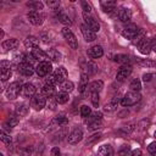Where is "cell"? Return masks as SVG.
Listing matches in <instances>:
<instances>
[{"label": "cell", "instance_id": "obj_1", "mask_svg": "<svg viewBox=\"0 0 156 156\" xmlns=\"http://www.w3.org/2000/svg\"><path fill=\"white\" fill-rule=\"evenodd\" d=\"M140 94L139 91H128L122 99H121V104L122 106H132L134 104H136L140 100Z\"/></svg>", "mask_w": 156, "mask_h": 156}, {"label": "cell", "instance_id": "obj_2", "mask_svg": "<svg viewBox=\"0 0 156 156\" xmlns=\"http://www.w3.org/2000/svg\"><path fill=\"white\" fill-rule=\"evenodd\" d=\"M22 90V85L20 82H12L7 88H6V98L10 100H13L18 96V94Z\"/></svg>", "mask_w": 156, "mask_h": 156}, {"label": "cell", "instance_id": "obj_3", "mask_svg": "<svg viewBox=\"0 0 156 156\" xmlns=\"http://www.w3.org/2000/svg\"><path fill=\"white\" fill-rule=\"evenodd\" d=\"M35 71H37V74L39 77H45V76H48V74L51 73L52 66H51V63L49 61L44 60V61H40L38 63V66L35 67Z\"/></svg>", "mask_w": 156, "mask_h": 156}, {"label": "cell", "instance_id": "obj_4", "mask_svg": "<svg viewBox=\"0 0 156 156\" xmlns=\"http://www.w3.org/2000/svg\"><path fill=\"white\" fill-rule=\"evenodd\" d=\"M62 35L65 37L66 41L68 43V45H69L72 49H77V48H78L77 38H76V35L72 33V30L68 29V27H63V28H62Z\"/></svg>", "mask_w": 156, "mask_h": 156}, {"label": "cell", "instance_id": "obj_5", "mask_svg": "<svg viewBox=\"0 0 156 156\" xmlns=\"http://www.w3.org/2000/svg\"><path fill=\"white\" fill-rule=\"evenodd\" d=\"M83 18H84V22H85V26L91 30V32H99L100 30V24H99V22L95 20V18H93L89 13H87V12H83Z\"/></svg>", "mask_w": 156, "mask_h": 156}, {"label": "cell", "instance_id": "obj_6", "mask_svg": "<svg viewBox=\"0 0 156 156\" xmlns=\"http://www.w3.org/2000/svg\"><path fill=\"white\" fill-rule=\"evenodd\" d=\"M83 139V130L80 128H76L74 130H72V133L68 135L67 140L69 144L74 145V144H78L80 140Z\"/></svg>", "mask_w": 156, "mask_h": 156}, {"label": "cell", "instance_id": "obj_7", "mask_svg": "<svg viewBox=\"0 0 156 156\" xmlns=\"http://www.w3.org/2000/svg\"><path fill=\"white\" fill-rule=\"evenodd\" d=\"M45 105H46V100H45V98L43 95H34L32 98V107L34 110L39 111L43 107H45Z\"/></svg>", "mask_w": 156, "mask_h": 156}, {"label": "cell", "instance_id": "obj_8", "mask_svg": "<svg viewBox=\"0 0 156 156\" xmlns=\"http://www.w3.org/2000/svg\"><path fill=\"white\" fill-rule=\"evenodd\" d=\"M130 72H132V67H130L129 65L122 66V67L118 69L117 74H116V79H117L118 82H123L126 78H128V76L130 74Z\"/></svg>", "mask_w": 156, "mask_h": 156}, {"label": "cell", "instance_id": "obj_9", "mask_svg": "<svg viewBox=\"0 0 156 156\" xmlns=\"http://www.w3.org/2000/svg\"><path fill=\"white\" fill-rule=\"evenodd\" d=\"M27 18H28V21H29L32 24H34V26H40V24L43 23V16L39 15L38 12H35V11L28 12V13H27Z\"/></svg>", "mask_w": 156, "mask_h": 156}, {"label": "cell", "instance_id": "obj_10", "mask_svg": "<svg viewBox=\"0 0 156 156\" xmlns=\"http://www.w3.org/2000/svg\"><path fill=\"white\" fill-rule=\"evenodd\" d=\"M18 71L21 74L26 76V77H30L34 73V68L32 65H28L26 62H22L21 65H18Z\"/></svg>", "mask_w": 156, "mask_h": 156}, {"label": "cell", "instance_id": "obj_11", "mask_svg": "<svg viewBox=\"0 0 156 156\" xmlns=\"http://www.w3.org/2000/svg\"><path fill=\"white\" fill-rule=\"evenodd\" d=\"M52 74H54L55 79H56L57 84H58V83L65 82V79H66V78H67V76H68V73H67V71H66V68H65V67H58V68H57Z\"/></svg>", "mask_w": 156, "mask_h": 156}, {"label": "cell", "instance_id": "obj_12", "mask_svg": "<svg viewBox=\"0 0 156 156\" xmlns=\"http://www.w3.org/2000/svg\"><path fill=\"white\" fill-rule=\"evenodd\" d=\"M138 28L135 27V26H130V27H127L126 29H123L122 30V35H123V38H126V39H134L135 38V35L138 34Z\"/></svg>", "mask_w": 156, "mask_h": 156}, {"label": "cell", "instance_id": "obj_13", "mask_svg": "<svg viewBox=\"0 0 156 156\" xmlns=\"http://www.w3.org/2000/svg\"><path fill=\"white\" fill-rule=\"evenodd\" d=\"M80 30H82V34H83V37H84V39H85L87 41H94V40L96 39L95 33L91 32L85 24H82V26H80Z\"/></svg>", "mask_w": 156, "mask_h": 156}, {"label": "cell", "instance_id": "obj_14", "mask_svg": "<svg viewBox=\"0 0 156 156\" xmlns=\"http://www.w3.org/2000/svg\"><path fill=\"white\" fill-rule=\"evenodd\" d=\"M22 94L27 98H33L35 95V87L32 84V83H26L23 87H22Z\"/></svg>", "mask_w": 156, "mask_h": 156}, {"label": "cell", "instance_id": "obj_15", "mask_svg": "<svg viewBox=\"0 0 156 156\" xmlns=\"http://www.w3.org/2000/svg\"><path fill=\"white\" fill-rule=\"evenodd\" d=\"M39 45V39L34 35H29L24 39V46L27 49H34V48H38Z\"/></svg>", "mask_w": 156, "mask_h": 156}, {"label": "cell", "instance_id": "obj_16", "mask_svg": "<svg viewBox=\"0 0 156 156\" xmlns=\"http://www.w3.org/2000/svg\"><path fill=\"white\" fill-rule=\"evenodd\" d=\"M98 156H113V149L111 145L105 144L101 145L98 150Z\"/></svg>", "mask_w": 156, "mask_h": 156}, {"label": "cell", "instance_id": "obj_17", "mask_svg": "<svg viewBox=\"0 0 156 156\" xmlns=\"http://www.w3.org/2000/svg\"><path fill=\"white\" fill-rule=\"evenodd\" d=\"M20 45V41L16 39V38H11V39H7L2 43V48L5 50H13V49H17Z\"/></svg>", "mask_w": 156, "mask_h": 156}, {"label": "cell", "instance_id": "obj_18", "mask_svg": "<svg viewBox=\"0 0 156 156\" xmlns=\"http://www.w3.org/2000/svg\"><path fill=\"white\" fill-rule=\"evenodd\" d=\"M118 18L121 22H129L132 18V12L129 9H121L118 12Z\"/></svg>", "mask_w": 156, "mask_h": 156}, {"label": "cell", "instance_id": "obj_19", "mask_svg": "<svg viewBox=\"0 0 156 156\" xmlns=\"http://www.w3.org/2000/svg\"><path fill=\"white\" fill-rule=\"evenodd\" d=\"M102 54H104V50H102V48L100 45H94V46H91L89 49V55L93 58H99V57L102 56Z\"/></svg>", "mask_w": 156, "mask_h": 156}, {"label": "cell", "instance_id": "obj_20", "mask_svg": "<svg viewBox=\"0 0 156 156\" xmlns=\"http://www.w3.org/2000/svg\"><path fill=\"white\" fill-rule=\"evenodd\" d=\"M102 88H104L102 80H94V82H91V83L88 85V89H89L91 93H98V94H99V91H101Z\"/></svg>", "mask_w": 156, "mask_h": 156}, {"label": "cell", "instance_id": "obj_21", "mask_svg": "<svg viewBox=\"0 0 156 156\" xmlns=\"http://www.w3.org/2000/svg\"><path fill=\"white\" fill-rule=\"evenodd\" d=\"M119 101H121V99L117 98V96H115L108 104H106V105L104 106V110H105L106 112H112V111H115V110L117 108V105H118Z\"/></svg>", "mask_w": 156, "mask_h": 156}, {"label": "cell", "instance_id": "obj_22", "mask_svg": "<svg viewBox=\"0 0 156 156\" xmlns=\"http://www.w3.org/2000/svg\"><path fill=\"white\" fill-rule=\"evenodd\" d=\"M56 16H57V18H58V21H60L61 23H63V24H66V26H71V24H72V21L69 20L68 15H66L62 10L56 11Z\"/></svg>", "mask_w": 156, "mask_h": 156}, {"label": "cell", "instance_id": "obj_23", "mask_svg": "<svg viewBox=\"0 0 156 156\" xmlns=\"http://www.w3.org/2000/svg\"><path fill=\"white\" fill-rule=\"evenodd\" d=\"M139 50L143 55H147L152 49H151V40L149 39H145L140 45H139Z\"/></svg>", "mask_w": 156, "mask_h": 156}, {"label": "cell", "instance_id": "obj_24", "mask_svg": "<svg viewBox=\"0 0 156 156\" xmlns=\"http://www.w3.org/2000/svg\"><path fill=\"white\" fill-rule=\"evenodd\" d=\"M101 7H102V10L105 12H111L116 7V1H113V0H104V1H101Z\"/></svg>", "mask_w": 156, "mask_h": 156}, {"label": "cell", "instance_id": "obj_25", "mask_svg": "<svg viewBox=\"0 0 156 156\" xmlns=\"http://www.w3.org/2000/svg\"><path fill=\"white\" fill-rule=\"evenodd\" d=\"M12 72L10 67H1L0 66V82H6L11 77Z\"/></svg>", "mask_w": 156, "mask_h": 156}, {"label": "cell", "instance_id": "obj_26", "mask_svg": "<svg viewBox=\"0 0 156 156\" xmlns=\"http://www.w3.org/2000/svg\"><path fill=\"white\" fill-rule=\"evenodd\" d=\"M32 56L35 58V60H40V61H44V58L46 57V52H44L41 49L39 48H34L32 49Z\"/></svg>", "mask_w": 156, "mask_h": 156}, {"label": "cell", "instance_id": "obj_27", "mask_svg": "<svg viewBox=\"0 0 156 156\" xmlns=\"http://www.w3.org/2000/svg\"><path fill=\"white\" fill-rule=\"evenodd\" d=\"M46 57H49L51 61L58 62V61L61 60V54H60L56 49H50V50L46 52Z\"/></svg>", "mask_w": 156, "mask_h": 156}, {"label": "cell", "instance_id": "obj_28", "mask_svg": "<svg viewBox=\"0 0 156 156\" xmlns=\"http://www.w3.org/2000/svg\"><path fill=\"white\" fill-rule=\"evenodd\" d=\"M79 93H84L85 90H88V76L85 73H82V78H80V83H79Z\"/></svg>", "mask_w": 156, "mask_h": 156}, {"label": "cell", "instance_id": "obj_29", "mask_svg": "<svg viewBox=\"0 0 156 156\" xmlns=\"http://www.w3.org/2000/svg\"><path fill=\"white\" fill-rule=\"evenodd\" d=\"M27 6L30 7L32 11H35L37 12V10H43L44 4L41 1H39V0H34V1H28L27 2Z\"/></svg>", "mask_w": 156, "mask_h": 156}, {"label": "cell", "instance_id": "obj_30", "mask_svg": "<svg viewBox=\"0 0 156 156\" xmlns=\"http://www.w3.org/2000/svg\"><path fill=\"white\" fill-rule=\"evenodd\" d=\"M115 61H116V62H119V63H122L123 66H126V65H129V62H130V58H129V56H128V55H123V54H119V55H116V56H115Z\"/></svg>", "mask_w": 156, "mask_h": 156}, {"label": "cell", "instance_id": "obj_31", "mask_svg": "<svg viewBox=\"0 0 156 156\" xmlns=\"http://www.w3.org/2000/svg\"><path fill=\"white\" fill-rule=\"evenodd\" d=\"M145 39H146L145 32H144L143 29H139V30H138V34H136L135 38H134V44H135V45H140Z\"/></svg>", "mask_w": 156, "mask_h": 156}, {"label": "cell", "instance_id": "obj_32", "mask_svg": "<svg viewBox=\"0 0 156 156\" xmlns=\"http://www.w3.org/2000/svg\"><path fill=\"white\" fill-rule=\"evenodd\" d=\"M73 88H74V84L72 82H69V80H65V82L61 83V89H62L63 93L68 94V93H71L73 90Z\"/></svg>", "mask_w": 156, "mask_h": 156}, {"label": "cell", "instance_id": "obj_33", "mask_svg": "<svg viewBox=\"0 0 156 156\" xmlns=\"http://www.w3.org/2000/svg\"><path fill=\"white\" fill-rule=\"evenodd\" d=\"M55 100H56L57 104H66L68 101V94L67 93H63V91H60V93L56 94Z\"/></svg>", "mask_w": 156, "mask_h": 156}, {"label": "cell", "instance_id": "obj_34", "mask_svg": "<svg viewBox=\"0 0 156 156\" xmlns=\"http://www.w3.org/2000/svg\"><path fill=\"white\" fill-rule=\"evenodd\" d=\"M41 95H43V96H48V98L52 96V95H54V87L45 84V85L41 88Z\"/></svg>", "mask_w": 156, "mask_h": 156}, {"label": "cell", "instance_id": "obj_35", "mask_svg": "<svg viewBox=\"0 0 156 156\" xmlns=\"http://www.w3.org/2000/svg\"><path fill=\"white\" fill-rule=\"evenodd\" d=\"M98 72V66L94 63V62H88L87 65V76H93Z\"/></svg>", "mask_w": 156, "mask_h": 156}, {"label": "cell", "instance_id": "obj_36", "mask_svg": "<svg viewBox=\"0 0 156 156\" xmlns=\"http://www.w3.org/2000/svg\"><path fill=\"white\" fill-rule=\"evenodd\" d=\"M16 112H17L18 116H24L28 112V106L26 104H18L16 106Z\"/></svg>", "mask_w": 156, "mask_h": 156}, {"label": "cell", "instance_id": "obj_37", "mask_svg": "<svg viewBox=\"0 0 156 156\" xmlns=\"http://www.w3.org/2000/svg\"><path fill=\"white\" fill-rule=\"evenodd\" d=\"M129 87H130V89H132V91H139V90H140V88H141V84H140V80H139V79H133Z\"/></svg>", "mask_w": 156, "mask_h": 156}, {"label": "cell", "instance_id": "obj_38", "mask_svg": "<svg viewBox=\"0 0 156 156\" xmlns=\"http://www.w3.org/2000/svg\"><path fill=\"white\" fill-rule=\"evenodd\" d=\"M119 156H129L130 155V147L128 145H122L119 151H118Z\"/></svg>", "mask_w": 156, "mask_h": 156}, {"label": "cell", "instance_id": "obj_39", "mask_svg": "<svg viewBox=\"0 0 156 156\" xmlns=\"http://www.w3.org/2000/svg\"><path fill=\"white\" fill-rule=\"evenodd\" d=\"M0 140H2L5 144H11V136L7 134V133H5L4 130H0Z\"/></svg>", "mask_w": 156, "mask_h": 156}, {"label": "cell", "instance_id": "obj_40", "mask_svg": "<svg viewBox=\"0 0 156 156\" xmlns=\"http://www.w3.org/2000/svg\"><path fill=\"white\" fill-rule=\"evenodd\" d=\"M91 113V108L89 107V106H87V105H83L82 107H80V115L83 116V117H88L89 115Z\"/></svg>", "mask_w": 156, "mask_h": 156}, {"label": "cell", "instance_id": "obj_41", "mask_svg": "<svg viewBox=\"0 0 156 156\" xmlns=\"http://www.w3.org/2000/svg\"><path fill=\"white\" fill-rule=\"evenodd\" d=\"M32 152H33V147L32 146H26V147H22L20 150L21 156H30Z\"/></svg>", "mask_w": 156, "mask_h": 156}, {"label": "cell", "instance_id": "obj_42", "mask_svg": "<svg viewBox=\"0 0 156 156\" xmlns=\"http://www.w3.org/2000/svg\"><path fill=\"white\" fill-rule=\"evenodd\" d=\"M45 4H46L50 9H54V10L58 9V6H60V1H58V0H48Z\"/></svg>", "mask_w": 156, "mask_h": 156}, {"label": "cell", "instance_id": "obj_43", "mask_svg": "<svg viewBox=\"0 0 156 156\" xmlns=\"http://www.w3.org/2000/svg\"><path fill=\"white\" fill-rule=\"evenodd\" d=\"M101 126H102V121L101 119H98V121H94V122L89 123V128L90 129H99V128H101Z\"/></svg>", "mask_w": 156, "mask_h": 156}, {"label": "cell", "instance_id": "obj_44", "mask_svg": "<svg viewBox=\"0 0 156 156\" xmlns=\"http://www.w3.org/2000/svg\"><path fill=\"white\" fill-rule=\"evenodd\" d=\"M18 122H20V121H18V118H17V117H10V119L7 121V123H6V124H7L10 128H12V127H16V126L18 124Z\"/></svg>", "mask_w": 156, "mask_h": 156}, {"label": "cell", "instance_id": "obj_45", "mask_svg": "<svg viewBox=\"0 0 156 156\" xmlns=\"http://www.w3.org/2000/svg\"><path fill=\"white\" fill-rule=\"evenodd\" d=\"M46 84H48V85H51V87H54V85L57 84V82H56V79H55V77H54V74H50V76L46 78Z\"/></svg>", "mask_w": 156, "mask_h": 156}, {"label": "cell", "instance_id": "obj_46", "mask_svg": "<svg viewBox=\"0 0 156 156\" xmlns=\"http://www.w3.org/2000/svg\"><path fill=\"white\" fill-rule=\"evenodd\" d=\"M55 122H56L57 124H66V123H67V118H66L63 115H60V116H57V117L55 118Z\"/></svg>", "mask_w": 156, "mask_h": 156}, {"label": "cell", "instance_id": "obj_47", "mask_svg": "<svg viewBox=\"0 0 156 156\" xmlns=\"http://www.w3.org/2000/svg\"><path fill=\"white\" fill-rule=\"evenodd\" d=\"M100 136H101V134H100V133H98V134H94V135H91V138H89V139H88V141H87V145H89V144H93L94 141L99 140V139H100Z\"/></svg>", "mask_w": 156, "mask_h": 156}, {"label": "cell", "instance_id": "obj_48", "mask_svg": "<svg viewBox=\"0 0 156 156\" xmlns=\"http://www.w3.org/2000/svg\"><path fill=\"white\" fill-rule=\"evenodd\" d=\"M91 102L94 106L99 105V94L98 93H91Z\"/></svg>", "mask_w": 156, "mask_h": 156}, {"label": "cell", "instance_id": "obj_49", "mask_svg": "<svg viewBox=\"0 0 156 156\" xmlns=\"http://www.w3.org/2000/svg\"><path fill=\"white\" fill-rule=\"evenodd\" d=\"M56 100H55V98H49V100H48V105H49V107L51 108V110H55V107H56Z\"/></svg>", "mask_w": 156, "mask_h": 156}, {"label": "cell", "instance_id": "obj_50", "mask_svg": "<svg viewBox=\"0 0 156 156\" xmlns=\"http://www.w3.org/2000/svg\"><path fill=\"white\" fill-rule=\"evenodd\" d=\"M147 150H149V152L151 154V156H155V155H156V143H151V144L149 145Z\"/></svg>", "mask_w": 156, "mask_h": 156}, {"label": "cell", "instance_id": "obj_51", "mask_svg": "<svg viewBox=\"0 0 156 156\" xmlns=\"http://www.w3.org/2000/svg\"><path fill=\"white\" fill-rule=\"evenodd\" d=\"M82 7H83L84 12H87V13H89V12L91 11V6H90L87 1H82Z\"/></svg>", "mask_w": 156, "mask_h": 156}, {"label": "cell", "instance_id": "obj_52", "mask_svg": "<svg viewBox=\"0 0 156 156\" xmlns=\"http://www.w3.org/2000/svg\"><path fill=\"white\" fill-rule=\"evenodd\" d=\"M132 130H134V124H128V126H124L121 132H124V133H130Z\"/></svg>", "mask_w": 156, "mask_h": 156}, {"label": "cell", "instance_id": "obj_53", "mask_svg": "<svg viewBox=\"0 0 156 156\" xmlns=\"http://www.w3.org/2000/svg\"><path fill=\"white\" fill-rule=\"evenodd\" d=\"M151 77H152L151 73H145V74L143 76V80H144V82H150V80H151Z\"/></svg>", "mask_w": 156, "mask_h": 156}, {"label": "cell", "instance_id": "obj_54", "mask_svg": "<svg viewBox=\"0 0 156 156\" xmlns=\"http://www.w3.org/2000/svg\"><path fill=\"white\" fill-rule=\"evenodd\" d=\"M132 156H144V155H143V152H141L140 149H136V150H134L132 152Z\"/></svg>", "mask_w": 156, "mask_h": 156}, {"label": "cell", "instance_id": "obj_55", "mask_svg": "<svg viewBox=\"0 0 156 156\" xmlns=\"http://www.w3.org/2000/svg\"><path fill=\"white\" fill-rule=\"evenodd\" d=\"M51 154H52L54 156H60V149H58V147H52Z\"/></svg>", "mask_w": 156, "mask_h": 156}, {"label": "cell", "instance_id": "obj_56", "mask_svg": "<svg viewBox=\"0 0 156 156\" xmlns=\"http://www.w3.org/2000/svg\"><path fill=\"white\" fill-rule=\"evenodd\" d=\"M4 83H5V82H0V91L4 90Z\"/></svg>", "mask_w": 156, "mask_h": 156}, {"label": "cell", "instance_id": "obj_57", "mask_svg": "<svg viewBox=\"0 0 156 156\" xmlns=\"http://www.w3.org/2000/svg\"><path fill=\"white\" fill-rule=\"evenodd\" d=\"M4 35H5V33H4V30H2V29H0V39H1V38H2Z\"/></svg>", "mask_w": 156, "mask_h": 156}, {"label": "cell", "instance_id": "obj_58", "mask_svg": "<svg viewBox=\"0 0 156 156\" xmlns=\"http://www.w3.org/2000/svg\"><path fill=\"white\" fill-rule=\"evenodd\" d=\"M0 156H4V155H2V154H1V152H0Z\"/></svg>", "mask_w": 156, "mask_h": 156}, {"label": "cell", "instance_id": "obj_59", "mask_svg": "<svg viewBox=\"0 0 156 156\" xmlns=\"http://www.w3.org/2000/svg\"><path fill=\"white\" fill-rule=\"evenodd\" d=\"M0 7H1V1H0Z\"/></svg>", "mask_w": 156, "mask_h": 156}]
</instances>
